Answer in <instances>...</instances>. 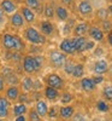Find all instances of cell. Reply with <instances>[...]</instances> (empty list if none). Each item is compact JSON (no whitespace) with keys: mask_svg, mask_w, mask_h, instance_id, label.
Wrapping results in <instances>:
<instances>
[{"mask_svg":"<svg viewBox=\"0 0 112 121\" xmlns=\"http://www.w3.org/2000/svg\"><path fill=\"white\" fill-rule=\"evenodd\" d=\"M24 38L27 41L34 45H44L46 43V36L40 32H37L34 27H28L24 30Z\"/></svg>","mask_w":112,"mask_h":121,"instance_id":"obj_1","label":"cell"},{"mask_svg":"<svg viewBox=\"0 0 112 121\" xmlns=\"http://www.w3.org/2000/svg\"><path fill=\"white\" fill-rule=\"evenodd\" d=\"M49 62L57 68L63 67L66 62V56H65V53L60 52V51H51L49 52Z\"/></svg>","mask_w":112,"mask_h":121,"instance_id":"obj_2","label":"cell"},{"mask_svg":"<svg viewBox=\"0 0 112 121\" xmlns=\"http://www.w3.org/2000/svg\"><path fill=\"white\" fill-rule=\"evenodd\" d=\"M23 69L27 74H33V73L39 72V68H37L36 62H35V57L25 56L23 58Z\"/></svg>","mask_w":112,"mask_h":121,"instance_id":"obj_3","label":"cell"},{"mask_svg":"<svg viewBox=\"0 0 112 121\" xmlns=\"http://www.w3.org/2000/svg\"><path fill=\"white\" fill-rule=\"evenodd\" d=\"M46 82H47V86L53 87L56 90H60L63 87V79L60 78L59 75H57V74H49V75H47Z\"/></svg>","mask_w":112,"mask_h":121,"instance_id":"obj_4","label":"cell"},{"mask_svg":"<svg viewBox=\"0 0 112 121\" xmlns=\"http://www.w3.org/2000/svg\"><path fill=\"white\" fill-rule=\"evenodd\" d=\"M60 51H63V53L65 55H74L75 51V46L72 43V39H64L62 43H60Z\"/></svg>","mask_w":112,"mask_h":121,"instance_id":"obj_5","label":"cell"},{"mask_svg":"<svg viewBox=\"0 0 112 121\" xmlns=\"http://www.w3.org/2000/svg\"><path fill=\"white\" fill-rule=\"evenodd\" d=\"M3 46L7 51H15V35L10 34V33H5L3 35Z\"/></svg>","mask_w":112,"mask_h":121,"instance_id":"obj_6","label":"cell"},{"mask_svg":"<svg viewBox=\"0 0 112 121\" xmlns=\"http://www.w3.org/2000/svg\"><path fill=\"white\" fill-rule=\"evenodd\" d=\"M0 7L3 9L4 13H6V15H12L17 10V5L12 0H1L0 1Z\"/></svg>","mask_w":112,"mask_h":121,"instance_id":"obj_7","label":"cell"},{"mask_svg":"<svg viewBox=\"0 0 112 121\" xmlns=\"http://www.w3.org/2000/svg\"><path fill=\"white\" fill-rule=\"evenodd\" d=\"M10 23H11L12 27L15 28H22L25 23L23 16L21 15V12H15L11 15V17H10Z\"/></svg>","mask_w":112,"mask_h":121,"instance_id":"obj_8","label":"cell"},{"mask_svg":"<svg viewBox=\"0 0 112 121\" xmlns=\"http://www.w3.org/2000/svg\"><path fill=\"white\" fill-rule=\"evenodd\" d=\"M8 108H10V100L4 96H0V117L1 119L8 115Z\"/></svg>","mask_w":112,"mask_h":121,"instance_id":"obj_9","label":"cell"},{"mask_svg":"<svg viewBox=\"0 0 112 121\" xmlns=\"http://www.w3.org/2000/svg\"><path fill=\"white\" fill-rule=\"evenodd\" d=\"M40 30H41V34H44L45 36H51L54 32V27L49 21H42L40 24Z\"/></svg>","mask_w":112,"mask_h":121,"instance_id":"obj_10","label":"cell"},{"mask_svg":"<svg viewBox=\"0 0 112 121\" xmlns=\"http://www.w3.org/2000/svg\"><path fill=\"white\" fill-rule=\"evenodd\" d=\"M21 15L23 16L24 21L28 23H33L35 21V13L33 10H30L28 6H22L21 7Z\"/></svg>","mask_w":112,"mask_h":121,"instance_id":"obj_11","label":"cell"},{"mask_svg":"<svg viewBox=\"0 0 112 121\" xmlns=\"http://www.w3.org/2000/svg\"><path fill=\"white\" fill-rule=\"evenodd\" d=\"M78 12L82 16H88L93 12V7H92L90 3L87 1V0H82L78 4Z\"/></svg>","mask_w":112,"mask_h":121,"instance_id":"obj_12","label":"cell"},{"mask_svg":"<svg viewBox=\"0 0 112 121\" xmlns=\"http://www.w3.org/2000/svg\"><path fill=\"white\" fill-rule=\"evenodd\" d=\"M107 68H108V65H107L106 60L105 59H99L94 64V72L98 75H103V74H105L107 72Z\"/></svg>","mask_w":112,"mask_h":121,"instance_id":"obj_13","label":"cell"},{"mask_svg":"<svg viewBox=\"0 0 112 121\" xmlns=\"http://www.w3.org/2000/svg\"><path fill=\"white\" fill-rule=\"evenodd\" d=\"M81 87L86 92H92V91L95 90V84L93 81V79L90 78H83L81 80Z\"/></svg>","mask_w":112,"mask_h":121,"instance_id":"obj_14","label":"cell"},{"mask_svg":"<svg viewBox=\"0 0 112 121\" xmlns=\"http://www.w3.org/2000/svg\"><path fill=\"white\" fill-rule=\"evenodd\" d=\"M87 39L83 36H76L72 39V43L75 46V51L76 52H83L84 51V45H86Z\"/></svg>","mask_w":112,"mask_h":121,"instance_id":"obj_15","label":"cell"},{"mask_svg":"<svg viewBox=\"0 0 112 121\" xmlns=\"http://www.w3.org/2000/svg\"><path fill=\"white\" fill-rule=\"evenodd\" d=\"M21 87H22V90H23V92H25V93L30 92V91L34 88V80L30 78V76L23 78V79H22Z\"/></svg>","mask_w":112,"mask_h":121,"instance_id":"obj_16","label":"cell"},{"mask_svg":"<svg viewBox=\"0 0 112 121\" xmlns=\"http://www.w3.org/2000/svg\"><path fill=\"white\" fill-rule=\"evenodd\" d=\"M88 33L89 35L93 38L95 41H101L104 39V32L101 29H99L98 27H92L88 29Z\"/></svg>","mask_w":112,"mask_h":121,"instance_id":"obj_17","label":"cell"},{"mask_svg":"<svg viewBox=\"0 0 112 121\" xmlns=\"http://www.w3.org/2000/svg\"><path fill=\"white\" fill-rule=\"evenodd\" d=\"M18 96H19V90L16 86H10L5 91V97L8 100H16L18 98Z\"/></svg>","mask_w":112,"mask_h":121,"instance_id":"obj_18","label":"cell"},{"mask_svg":"<svg viewBox=\"0 0 112 121\" xmlns=\"http://www.w3.org/2000/svg\"><path fill=\"white\" fill-rule=\"evenodd\" d=\"M45 96L48 100L51 102H54V100L58 98L59 93H58V90L53 88V87H49V86H46L45 87Z\"/></svg>","mask_w":112,"mask_h":121,"instance_id":"obj_19","label":"cell"},{"mask_svg":"<svg viewBox=\"0 0 112 121\" xmlns=\"http://www.w3.org/2000/svg\"><path fill=\"white\" fill-rule=\"evenodd\" d=\"M59 115L62 119H70L74 115V108L70 105H65L59 109Z\"/></svg>","mask_w":112,"mask_h":121,"instance_id":"obj_20","label":"cell"},{"mask_svg":"<svg viewBox=\"0 0 112 121\" xmlns=\"http://www.w3.org/2000/svg\"><path fill=\"white\" fill-rule=\"evenodd\" d=\"M35 110H36V113L40 116H46L47 112H48V107H47L46 102H44V100H39V102L36 103V105H35Z\"/></svg>","mask_w":112,"mask_h":121,"instance_id":"obj_21","label":"cell"},{"mask_svg":"<svg viewBox=\"0 0 112 121\" xmlns=\"http://www.w3.org/2000/svg\"><path fill=\"white\" fill-rule=\"evenodd\" d=\"M54 13L57 15V17L60 19V21H66L68 17H69V12L68 10L63 6H57L54 9Z\"/></svg>","mask_w":112,"mask_h":121,"instance_id":"obj_22","label":"cell"},{"mask_svg":"<svg viewBox=\"0 0 112 121\" xmlns=\"http://www.w3.org/2000/svg\"><path fill=\"white\" fill-rule=\"evenodd\" d=\"M87 32H88V24L87 23H80L74 28L75 36H83Z\"/></svg>","mask_w":112,"mask_h":121,"instance_id":"obj_23","label":"cell"},{"mask_svg":"<svg viewBox=\"0 0 112 121\" xmlns=\"http://www.w3.org/2000/svg\"><path fill=\"white\" fill-rule=\"evenodd\" d=\"M25 6H28L30 10L34 11H41V6H40V0H24Z\"/></svg>","mask_w":112,"mask_h":121,"instance_id":"obj_24","label":"cell"},{"mask_svg":"<svg viewBox=\"0 0 112 121\" xmlns=\"http://www.w3.org/2000/svg\"><path fill=\"white\" fill-rule=\"evenodd\" d=\"M27 105L25 104H23V103H19V104H17V105H15L13 107V114H15V116H19V115H24L25 113H27Z\"/></svg>","mask_w":112,"mask_h":121,"instance_id":"obj_25","label":"cell"},{"mask_svg":"<svg viewBox=\"0 0 112 121\" xmlns=\"http://www.w3.org/2000/svg\"><path fill=\"white\" fill-rule=\"evenodd\" d=\"M44 15H45V17L47 18V19H51V18H53L54 17V9H53V6L51 5V4H46L45 5V7H44Z\"/></svg>","mask_w":112,"mask_h":121,"instance_id":"obj_26","label":"cell"},{"mask_svg":"<svg viewBox=\"0 0 112 121\" xmlns=\"http://www.w3.org/2000/svg\"><path fill=\"white\" fill-rule=\"evenodd\" d=\"M24 48H25V45L23 43V40L18 35H15V51L21 52V51H23Z\"/></svg>","mask_w":112,"mask_h":121,"instance_id":"obj_27","label":"cell"},{"mask_svg":"<svg viewBox=\"0 0 112 121\" xmlns=\"http://www.w3.org/2000/svg\"><path fill=\"white\" fill-rule=\"evenodd\" d=\"M83 73H84V67H83V64H76L75 67H74V72H72V75L74 78H82V75H83Z\"/></svg>","mask_w":112,"mask_h":121,"instance_id":"obj_28","label":"cell"},{"mask_svg":"<svg viewBox=\"0 0 112 121\" xmlns=\"http://www.w3.org/2000/svg\"><path fill=\"white\" fill-rule=\"evenodd\" d=\"M96 108L101 113H106V112L110 110V107H108V104L105 102V100H99V102L96 103Z\"/></svg>","mask_w":112,"mask_h":121,"instance_id":"obj_29","label":"cell"},{"mask_svg":"<svg viewBox=\"0 0 112 121\" xmlns=\"http://www.w3.org/2000/svg\"><path fill=\"white\" fill-rule=\"evenodd\" d=\"M4 79L6 80V81H7L8 84H11L12 86H16V84L18 82V78H17V75L15 74V72H13L12 74H10V75L5 76Z\"/></svg>","mask_w":112,"mask_h":121,"instance_id":"obj_30","label":"cell"},{"mask_svg":"<svg viewBox=\"0 0 112 121\" xmlns=\"http://www.w3.org/2000/svg\"><path fill=\"white\" fill-rule=\"evenodd\" d=\"M103 93H104V97H105L106 99L112 100V86H111V85L106 86V87L104 88V91H103Z\"/></svg>","mask_w":112,"mask_h":121,"instance_id":"obj_31","label":"cell"},{"mask_svg":"<svg viewBox=\"0 0 112 121\" xmlns=\"http://www.w3.org/2000/svg\"><path fill=\"white\" fill-rule=\"evenodd\" d=\"M74 64L70 62V60H68L66 59V62H65V64H64V70H65V73L66 74H72V72H74Z\"/></svg>","mask_w":112,"mask_h":121,"instance_id":"obj_32","label":"cell"},{"mask_svg":"<svg viewBox=\"0 0 112 121\" xmlns=\"http://www.w3.org/2000/svg\"><path fill=\"white\" fill-rule=\"evenodd\" d=\"M40 116L37 113H36V110L34 109V110H30L29 112V120L30 121H40Z\"/></svg>","mask_w":112,"mask_h":121,"instance_id":"obj_33","label":"cell"},{"mask_svg":"<svg viewBox=\"0 0 112 121\" xmlns=\"http://www.w3.org/2000/svg\"><path fill=\"white\" fill-rule=\"evenodd\" d=\"M62 103H64V104H68V103H70L71 100H72V95H70V93H64L63 96H62Z\"/></svg>","mask_w":112,"mask_h":121,"instance_id":"obj_34","label":"cell"},{"mask_svg":"<svg viewBox=\"0 0 112 121\" xmlns=\"http://www.w3.org/2000/svg\"><path fill=\"white\" fill-rule=\"evenodd\" d=\"M103 29L105 30V32H111V29H112L111 22L107 21V19H104V21H103Z\"/></svg>","mask_w":112,"mask_h":121,"instance_id":"obj_35","label":"cell"},{"mask_svg":"<svg viewBox=\"0 0 112 121\" xmlns=\"http://www.w3.org/2000/svg\"><path fill=\"white\" fill-rule=\"evenodd\" d=\"M18 100H19L21 103H23V104H24V103H28V102H29V96H28L25 92L22 93V95L19 93V96H18Z\"/></svg>","mask_w":112,"mask_h":121,"instance_id":"obj_36","label":"cell"},{"mask_svg":"<svg viewBox=\"0 0 112 121\" xmlns=\"http://www.w3.org/2000/svg\"><path fill=\"white\" fill-rule=\"evenodd\" d=\"M47 115L51 117V119H54L56 116H57V108H51V109H48V112H47Z\"/></svg>","mask_w":112,"mask_h":121,"instance_id":"obj_37","label":"cell"},{"mask_svg":"<svg viewBox=\"0 0 112 121\" xmlns=\"http://www.w3.org/2000/svg\"><path fill=\"white\" fill-rule=\"evenodd\" d=\"M35 62H36L37 68L40 69V68L42 67V64H44V58H42L41 56H36V57H35Z\"/></svg>","mask_w":112,"mask_h":121,"instance_id":"obj_38","label":"cell"},{"mask_svg":"<svg viewBox=\"0 0 112 121\" xmlns=\"http://www.w3.org/2000/svg\"><path fill=\"white\" fill-rule=\"evenodd\" d=\"M94 47V43L93 41H86V45H84V51H89V50H92Z\"/></svg>","mask_w":112,"mask_h":121,"instance_id":"obj_39","label":"cell"},{"mask_svg":"<svg viewBox=\"0 0 112 121\" xmlns=\"http://www.w3.org/2000/svg\"><path fill=\"white\" fill-rule=\"evenodd\" d=\"M5 90V79L3 75H0V92H3Z\"/></svg>","mask_w":112,"mask_h":121,"instance_id":"obj_40","label":"cell"},{"mask_svg":"<svg viewBox=\"0 0 112 121\" xmlns=\"http://www.w3.org/2000/svg\"><path fill=\"white\" fill-rule=\"evenodd\" d=\"M93 81H94V84L95 85H98V84H101V82H103L104 81V78L103 76H95V78H93Z\"/></svg>","mask_w":112,"mask_h":121,"instance_id":"obj_41","label":"cell"},{"mask_svg":"<svg viewBox=\"0 0 112 121\" xmlns=\"http://www.w3.org/2000/svg\"><path fill=\"white\" fill-rule=\"evenodd\" d=\"M5 22V13L3 11V9L0 7V24H3Z\"/></svg>","mask_w":112,"mask_h":121,"instance_id":"obj_42","label":"cell"},{"mask_svg":"<svg viewBox=\"0 0 112 121\" xmlns=\"http://www.w3.org/2000/svg\"><path fill=\"white\" fill-rule=\"evenodd\" d=\"M99 16H101L104 19H105V17H106V15H107V12H106V10H104V9H101V10H99V13H98Z\"/></svg>","mask_w":112,"mask_h":121,"instance_id":"obj_43","label":"cell"},{"mask_svg":"<svg viewBox=\"0 0 112 121\" xmlns=\"http://www.w3.org/2000/svg\"><path fill=\"white\" fill-rule=\"evenodd\" d=\"M15 121H27V117L24 115H19V116H16Z\"/></svg>","mask_w":112,"mask_h":121,"instance_id":"obj_44","label":"cell"},{"mask_svg":"<svg viewBox=\"0 0 112 121\" xmlns=\"http://www.w3.org/2000/svg\"><path fill=\"white\" fill-rule=\"evenodd\" d=\"M107 41H108V44L112 46V30L108 33V35H107Z\"/></svg>","mask_w":112,"mask_h":121,"instance_id":"obj_45","label":"cell"},{"mask_svg":"<svg viewBox=\"0 0 112 121\" xmlns=\"http://www.w3.org/2000/svg\"><path fill=\"white\" fill-rule=\"evenodd\" d=\"M62 3L64 5H71V4L74 3V0H62Z\"/></svg>","mask_w":112,"mask_h":121,"instance_id":"obj_46","label":"cell"},{"mask_svg":"<svg viewBox=\"0 0 112 121\" xmlns=\"http://www.w3.org/2000/svg\"><path fill=\"white\" fill-rule=\"evenodd\" d=\"M108 11H110V13H112V4L108 6Z\"/></svg>","mask_w":112,"mask_h":121,"instance_id":"obj_47","label":"cell"},{"mask_svg":"<svg viewBox=\"0 0 112 121\" xmlns=\"http://www.w3.org/2000/svg\"><path fill=\"white\" fill-rule=\"evenodd\" d=\"M16 1H17V3H22V1H23V0H16Z\"/></svg>","mask_w":112,"mask_h":121,"instance_id":"obj_48","label":"cell"},{"mask_svg":"<svg viewBox=\"0 0 112 121\" xmlns=\"http://www.w3.org/2000/svg\"><path fill=\"white\" fill-rule=\"evenodd\" d=\"M80 121H87V120H86V119H81Z\"/></svg>","mask_w":112,"mask_h":121,"instance_id":"obj_49","label":"cell"},{"mask_svg":"<svg viewBox=\"0 0 112 121\" xmlns=\"http://www.w3.org/2000/svg\"><path fill=\"white\" fill-rule=\"evenodd\" d=\"M93 121H100V120H99V119H94Z\"/></svg>","mask_w":112,"mask_h":121,"instance_id":"obj_50","label":"cell"},{"mask_svg":"<svg viewBox=\"0 0 112 121\" xmlns=\"http://www.w3.org/2000/svg\"><path fill=\"white\" fill-rule=\"evenodd\" d=\"M0 121H4V120H3V119H1V117H0Z\"/></svg>","mask_w":112,"mask_h":121,"instance_id":"obj_51","label":"cell"},{"mask_svg":"<svg viewBox=\"0 0 112 121\" xmlns=\"http://www.w3.org/2000/svg\"><path fill=\"white\" fill-rule=\"evenodd\" d=\"M111 72H112V64H111Z\"/></svg>","mask_w":112,"mask_h":121,"instance_id":"obj_52","label":"cell"},{"mask_svg":"<svg viewBox=\"0 0 112 121\" xmlns=\"http://www.w3.org/2000/svg\"><path fill=\"white\" fill-rule=\"evenodd\" d=\"M40 1H45V0H40Z\"/></svg>","mask_w":112,"mask_h":121,"instance_id":"obj_53","label":"cell"}]
</instances>
